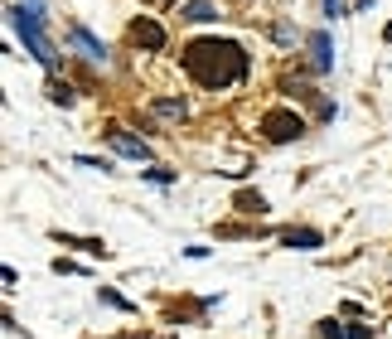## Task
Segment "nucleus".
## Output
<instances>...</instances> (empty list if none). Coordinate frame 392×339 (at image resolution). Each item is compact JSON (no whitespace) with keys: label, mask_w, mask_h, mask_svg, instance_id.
I'll list each match as a JSON object with an SVG mask.
<instances>
[{"label":"nucleus","mask_w":392,"mask_h":339,"mask_svg":"<svg viewBox=\"0 0 392 339\" xmlns=\"http://www.w3.org/2000/svg\"><path fill=\"white\" fill-rule=\"evenodd\" d=\"M184 20H198V25H208V20H218V10H213L208 0H194V5L184 10Z\"/></svg>","instance_id":"obj_9"},{"label":"nucleus","mask_w":392,"mask_h":339,"mask_svg":"<svg viewBox=\"0 0 392 339\" xmlns=\"http://www.w3.org/2000/svg\"><path fill=\"white\" fill-rule=\"evenodd\" d=\"M281 243H286V248H301V252H310V248H320L325 238H320L315 228H286V233H281Z\"/></svg>","instance_id":"obj_6"},{"label":"nucleus","mask_w":392,"mask_h":339,"mask_svg":"<svg viewBox=\"0 0 392 339\" xmlns=\"http://www.w3.org/2000/svg\"><path fill=\"white\" fill-rule=\"evenodd\" d=\"M330 5V15H344V0H325Z\"/></svg>","instance_id":"obj_14"},{"label":"nucleus","mask_w":392,"mask_h":339,"mask_svg":"<svg viewBox=\"0 0 392 339\" xmlns=\"http://www.w3.org/2000/svg\"><path fill=\"white\" fill-rule=\"evenodd\" d=\"M49 102H58V107H68V102H73V92H68V83H49Z\"/></svg>","instance_id":"obj_11"},{"label":"nucleus","mask_w":392,"mask_h":339,"mask_svg":"<svg viewBox=\"0 0 392 339\" xmlns=\"http://www.w3.org/2000/svg\"><path fill=\"white\" fill-rule=\"evenodd\" d=\"M107 141H112L121 155H131V160H150V145L136 141V136H126V131H107Z\"/></svg>","instance_id":"obj_5"},{"label":"nucleus","mask_w":392,"mask_h":339,"mask_svg":"<svg viewBox=\"0 0 392 339\" xmlns=\"http://www.w3.org/2000/svg\"><path fill=\"white\" fill-rule=\"evenodd\" d=\"M150 5H169V0H150Z\"/></svg>","instance_id":"obj_16"},{"label":"nucleus","mask_w":392,"mask_h":339,"mask_svg":"<svg viewBox=\"0 0 392 339\" xmlns=\"http://www.w3.org/2000/svg\"><path fill=\"white\" fill-rule=\"evenodd\" d=\"M349 339H368V330H364V325H354V330H349Z\"/></svg>","instance_id":"obj_15"},{"label":"nucleus","mask_w":392,"mask_h":339,"mask_svg":"<svg viewBox=\"0 0 392 339\" xmlns=\"http://www.w3.org/2000/svg\"><path fill=\"white\" fill-rule=\"evenodd\" d=\"M73 44H78V49H83V58H92V63H102V58H107V44H97L83 25L73 29Z\"/></svg>","instance_id":"obj_8"},{"label":"nucleus","mask_w":392,"mask_h":339,"mask_svg":"<svg viewBox=\"0 0 392 339\" xmlns=\"http://www.w3.org/2000/svg\"><path fill=\"white\" fill-rule=\"evenodd\" d=\"M310 54H315V68L325 73V68H335V54H330V34L320 29V34H310Z\"/></svg>","instance_id":"obj_7"},{"label":"nucleus","mask_w":392,"mask_h":339,"mask_svg":"<svg viewBox=\"0 0 392 339\" xmlns=\"http://www.w3.org/2000/svg\"><path fill=\"white\" fill-rule=\"evenodd\" d=\"M237 209H242V213H267V199L262 194H242L237 199Z\"/></svg>","instance_id":"obj_10"},{"label":"nucleus","mask_w":392,"mask_h":339,"mask_svg":"<svg viewBox=\"0 0 392 339\" xmlns=\"http://www.w3.org/2000/svg\"><path fill=\"white\" fill-rule=\"evenodd\" d=\"M184 73L198 87H233L247 78V54L233 39H194L184 49Z\"/></svg>","instance_id":"obj_1"},{"label":"nucleus","mask_w":392,"mask_h":339,"mask_svg":"<svg viewBox=\"0 0 392 339\" xmlns=\"http://www.w3.org/2000/svg\"><path fill=\"white\" fill-rule=\"evenodd\" d=\"M15 29H20V39H25V49L39 63H54V44H49V34H44V15H39V0H20L15 10Z\"/></svg>","instance_id":"obj_2"},{"label":"nucleus","mask_w":392,"mask_h":339,"mask_svg":"<svg viewBox=\"0 0 392 339\" xmlns=\"http://www.w3.org/2000/svg\"><path fill=\"white\" fill-rule=\"evenodd\" d=\"M320 335H325V339H349V330H344L339 320H325V325H320Z\"/></svg>","instance_id":"obj_12"},{"label":"nucleus","mask_w":392,"mask_h":339,"mask_svg":"<svg viewBox=\"0 0 392 339\" xmlns=\"http://www.w3.org/2000/svg\"><path fill=\"white\" fill-rule=\"evenodd\" d=\"M131 39H136L140 49H165V29L155 25V20H145V15L131 25Z\"/></svg>","instance_id":"obj_4"},{"label":"nucleus","mask_w":392,"mask_h":339,"mask_svg":"<svg viewBox=\"0 0 392 339\" xmlns=\"http://www.w3.org/2000/svg\"><path fill=\"white\" fill-rule=\"evenodd\" d=\"M155 112L160 116H184V102H155Z\"/></svg>","instance_id":"obj_13"},{"label":"nucleus","mask_w":392,"mask_h":339,"mask_svg":"<svg viewBox=\"0 0 392 339\" xmlns=\"http://www.w3.org/2000/svg\"><path fill=\"white\" fill-rule=\"evenodd\" d=\"M388 39H392V25H388Z\"/></svg>","instance_id":"obj_17"},{"label":"nucleus","mask_w":392,"mask_h":339,"mask_svg":"<svg viewBox=\"0 0 392 339\" xmlns=\"http://www.w3.org/2000/svg\"><path fill=\"white\" fill-rule=\"evenodd\" d=\"M262 136L267 141H296V136H306V121L291 112V107H276V112L262 116Z\"/></svg>","instance_id":"obj_3"}]
</instances>
